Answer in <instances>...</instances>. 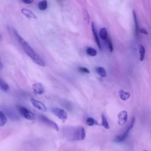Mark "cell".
Here are the masks:
<instances>
[{"instance_id":"obj_24","label":"cell","mask_w":151,"mask_h":151,"mask_svg":"<svg viewBox=\"0 0 151 151\" xmlns=\"http://www.w3.org/2000/svg\"><path fill=\"white\" fill-rule=\"evenodd\" d=\"M78 70L80 72H81L82 73H86V74L90 73V71L88 70V69L84 67H80L78 68Z\"/></svg>"},{"instance_id":"obj_19","label":"cell","mask_w":151,"mask_h":151,"mask_svg":"<svg viewBox=\"0 0 151 151\" xmlns=\"http://www.w3.org/2000/svg\"><path fill=\"white\" fill-rule=\"evenodd\" d=\"M0 88L5 91H8L9 89L8 84L1 77H0Z\"/></svg>"},{"instance_id":"obj_6","label":"cell","mask_w":151,"mask_h":151,"mask_svg":"<svg viewBox=\"0 0 151 151\" xmlns=\"http://www.w3.org/2000/svg\"><path fill=\"white\" fill-rule=\"evenodd\" d=\"M127 112L126 110L120 111L117 115V123L120 126H122L126 123L127 120Z\"/></svg>"},{"instance_id":"obj_9","label":"cell","mask_w":151,"mask_h":151,"mask_svg":"<svg viewBox=\"0 0 151 151\" xmlns=\"http://www.w3.org/2000/svg\"><path fill=\"white\" fill-rule=\"evenodd\" d=\"M21 12L24 16H25L27 18L29 19H37L36 15L29 9L23 8L21 9Z\"/></svg>"},{"instance_id":"obj_21","label":"cell","mask_w":151,"mask_h":151,"mask_svg":"<svg viewBox=\"0 0 151 151\" xmlns=\"http://www.w3.org/2000/svg\"><path fill=\"white\" fill-rule=\"evenodd\" d=\"M7 122V119L5 115L0 110V127L4 126Z\"/></svg>"},{"instance_id":"obj_4","label":"cell","mask_w":151,"mask_h":151,"mask_svg":"<svg viewBox=\"0 0 151 151\" xmlns=\"http://www.w3.org/2000/svg\"><path fill=\"white\" fill-rule=\"evenodd\" d=\"M51 111L60 119L63 121H65L67 119V113L64 109L58 107H53L51 109Z\"/></svg>"},{"instance_id":"obj_5","label":"cell","mask_w":151,"mask_h":151,"mask_svg":"<svg viewBox=\"0 0 151 151\" xmlns=\"http://www.w3.org/2000/svg\"><path fill=\"white\" fill-rule=\"evenodd\" d=\"M40 119L43 123H44L45 124L50 127L51 128L53 129L54 130H57V131L59 130V127H58V125L54 122H53L52 120L50 119L48 117L45 116L44 115H40Z\"/></svg>"},{"instance_id":"obj_1","label":"cell","mask_w":151,"mask_h":151,"mask_svg":"<svg viewBox=\"0 0 151 151\" xmlns=\"http://www.w3.org/2000/svg\"><path fill=\"white\" fill-rule=\"evenodd\" d=\"M14 34L18 41L22 46L25 52L31 58V60L35 63L41 67H44L45 65L44 61L41 58V57L34 51V50L29 45V44L25 40H24L23 38H22L15 30H14Z\"/></svg>"},{"instance_id":"obj_14","label":"cell","mask_w":151,"mask_h":151,"mask_svg":"<svg viewBox=\"0 0 151 151\" xmlns=\"http://www.w3.org/2000/svg\"><path fill=\"white\" fill-rule=\"evenodd\" d=\"M139 56H140V61H142L144 60L145 58V49L144 48V47L141 45L139 44Z\"/></svg>"},{"instance_id":"obj_8","label":"cell","mask_w":151,"mask_h":151,"mask_svg":"<svg viewBox=\"0 0 151 151\" xmlns=\"http://www.w3.org/2000/svg\"><path fill=\"white\" fill-rule=\"evenodd\" d=\"M32 89L35 94H42L44 93V88L42 84L40 83H36L32 85Z\"/></svg>"},{"instance_id":"obj_26","label":"cell","mask_w":151,"mask_h":151,"mask_svg":"<svg viewBox=\"0 0 151 151\" xmlns=\"http://www.w3.org/2000/svg\"><path fill=\"white\" fill-rule=\"evenodd\" d=\"M139 32H140V33H142L143 34H145V35H147L148 34L147 31L145 28H140V29H139Z\"/></svg>"},{"instance_id":"obj_11","label":"cell","mask_w":151,"mask_h":151,"mask_svg":"<svg viewBox=\"0 0 151 151\" xmlns=\"http://www.w3.org/2000/svg\"><path fill=\"white\" fill-rule=\"evenodd\" d=\"M119 95L120 98L122 100H126L130 97V93L128 91H125L123 90H120L119 92Z\"/></svg>"},{"instance_id":"obj_2","label":"cell","mask_w":151,"mask_h":151,"mask_svg":"<svg viewBox=\"0 0 151 151\" xmlns=\"http://www.w3.org/2000/svg\"><path fill=\"white\" fill-rule=\"evenodd\" d=\"M17 109L21 116L26 119L29 120H34L35 119V116L34 114L26 107L18 105L17 106Z\"/></svg>"},{"instance_id":"obj_22","label":"cell","mask_w":151,"mask_h":151,"mask_svg":"<svg viewBox=\"0 0 151 151\" xmlns=\"http://www.w3.org/2000/svg\"><path fill=\"white\" fill-rule=\"evenodd\" d=\"M105 41L106 42V44H107L108 50H109L110 52H112L113 51V44H112L111 40L107 37Z\"/></svg>"},{"instance_id":"obj_12","label":"cell","mask_w":151,"mask_h":151,"mask_svg":"<svg viewBox=\"0 0 151 151\" xmlns=\"http://www.w3.org/2000/svg\"><path fill=\"white\" fill-rule=\"evenodd\" d=\"M133 18H134V27H135V29H134V32H135V35L137 37L138 36L139 34V25H138V21H137V15L136 14L135 12L134 11H133Z\"/></svg>"},{"instance_id":"obj_25","label":"cell","mask_w":151,"mask_h":151,"mask_svg":"<svg viewBox=\"0 0 151 151\" xmlns=\"http://www.w3.org/2000/svg\"><path fill=\"white\" fill-rule=\"evenodd\" d=\"M83 15H84V19L87 22H88V21H89V15L88 14V12L86 10V9H84L83 10Z\"/></svg>"},{"instance_id":"obj_29","label":"cell","mask_w":151,"mask_h":151,"mask_svg":"<svg viewBox=\"0 0 151 151\" xmlns=\"http://www.w3.org/2000/svg\"><path fill=\"white\" fill-rule=\"evenodd\" d=\"M145 151H148V150H145Z\"/></svg>"},{"instance_id":"obj_23","label":"cell","mask_w":151,"mask_h":151,"mask_svg":"<svg viewBox=\"0 0 151 151\" xmlns=\"http://www.w3.org/2000/svg\"><path fill=\"white\" fill-rule=\"evenodd\" d=\"M86 137V131L83 127H80V140H84Z\"/></svg>"},{"instance_id":"obj_16","label":"cell","mask_w":151,"mask_h":151,"mask_svg":"<svg viewBox=\"0 0 151 151\" xmlns=\"http://www.w3.org/2000/svg\"><path fill=\"white\" fill-rule=\"evenodd\" d=\"M99 35H100V37L103 40H106L107 39V38L108 37L107 35V30L105 28H102L100 29V32H99Z\"/></svg>"},{"instance_id":"obj_17","label":"cell","mask_w":151,"mask_h":151,"mask_svg":"<svg viewBox=\"0 0 151 151\" xmlns=\"http://www.w3.org/2000/svg\"><path fill=\"white\" fill-rule=\"evenodd\" d=\"M86 123L89 126H94V125H99L98 122L94 119H93V117H88L86 119Z\"/></svg>"},{"instance_id":"obj_27","label":"cell","mask_w":151,"mask_h":151,"mask_svg":"<svg viewBox=\"0 0 151 151\" xmlns=\"http://www.w3.org/2000/svg\"><path fill=\"white\" fill-rule=\"evenodd\" d=\"M25 4H29L33 2L34 0H21Z\"/></svg>"},{"instance_id":"obj_15","label":"cell","mask_w":151,"mask_h":151,"mask_svg":"<svg viewBox=\"0 0 151 151\" xmlns=\"http://www.w3.org/2000/svg\"><path fill=\"white\" fill-rule=\"evenodd\" d=\"M38 6L39 8V9L41 11H44L47 8L48 6V3H47V0H42L38 4Z\"/></svg>"},{"instance_id":"obj_30","label":"cell","mask_w":151,"mask_h":151,"mask_svg":"<svg viewBox=\"0 0 151 151\" xmlns=\"http://www.w3.org/2000/svg\"><path fill=\"white\" fill-rule=\"evenodd\" d=\"M0 38H1V36H0Z\"/></svg>"},{"instance_id":"obj_13","label":"cell","mask_w":151,"mask_h":151,"mask_svg":"<svg viewBox=\"0 0 151 151\" xmlns=\"http://www.w3.org/2000/svg\"><path fill=\"white\" fill-rule=\"evenodd\" d=\"M96 73L101 77H105L106 76V71L104 68L102 67H97L96 68Z\"/></svg>"},{"instance_id":"obj_20","label":"cell","mask_w":151,"mask_h":151,"mask_svg":"<svg viewBox=\"0 0 151 151\" xmlns=\"http://www.w3.org/2000/svg\"><path fill=\"white\" fill-rule=\"evenodd\" d=\"M86 53L87 55L91 56V57H94L97 55V52L96 51V50H95L94 48H92V47H88L86 49Z\"/></svg>"},{"instance_id":"obj_28","label":"cell","mask_w":151,"mask_h":151,"mask_svg":"<svg viewBox=\"0 0 151 151\" xmlns=\"http://www.w3.org/2000/svg\"><path fill=\"white\" fill-rule=\"evenodd\" d=\"M2 68H3V65H2V64L0 62V70L2 69Z\"/></svg>"},{"instance_id":"obj_18","label":"cell","mask_w":151,"mask_h":151,"mask_svg":"<svg viewBox=\"0 0 151 151\" xmlns=\"http://www.w3.org/2000/svg\"><path fill=\"white\" fill-rule=\"evenodd\" d=\"M101 126L106 129H109L110 128V126L107 122V120L103 114H101Z\"/></svg>"},{"instance_id":"obj_7","label":"cell","mask_w":151,"mask_h":151,"mask_svg":"<svg viewBox=\"0 0 151 151\" xmlns=\"http://www.w3.org/2000/svg\"><path fill=\"white\" fill-rule=\"evenodd\" d=\"M30 101H31L32 104L33 105V106L35 107V108H37V109H38L41 111H47L46 106L42 102H41L38 100H35V99H33V98H31L30 99Z\"/></svg>"},{"instance_id":"obj_10","label":"cell","mask_w":151,"mask_h":151,"mask_svg":"<svg viewBox=\"0 0 151 151\" xmlns=\"http://www.w3.org/2000/svg\"><path fill=\"white\" fill-rule=\"evenodd\" d=\"M91 29H92V32H93V34L95 41H96L98 47L99 48V49L101 50V44H100V40H99V36H98V35L97 34V32H96V28H95L94 24L93 22H91Z\"/></svg>"},{"instance_id":"obj_3","label":"cell","mask_w":151,"mask_h":151,"mask_svg":"<svg viewBox=\"0 0 151 151\" xmlns=\"http://www.w3.org/2000/svg\"><path fill=\"white\" fill-rule=\"evenodd\" d=\"M134 120H135V118L134 117H133L131 120V122H130V124L128 126V128L126 129V130H125V132L122 134L121 135H119V136H117L116 137L115 139H114V141L117 142H123V140H125V139L127 137V136H128L129 134V132L130 131V130L133 128V126H134Z\"/></svg>"}]
</instances>
